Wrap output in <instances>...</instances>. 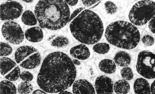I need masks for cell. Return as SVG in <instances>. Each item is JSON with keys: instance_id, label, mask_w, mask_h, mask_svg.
I'll use <instances>...</instances> for the list:
<instances>
[{"instance_id": "1", "label": "cell", "mask_w": 155, "mask_h": 94, "mask_svg": "<svg viewBox=\"0 0 155 94\" xmlns=\"http://www.w3.org/2000/svg\"><path fill=\"white\" fill-rule=\"evenodd\" d=\"M76 76L77 70L71 58L63 52H54L44 59L37 83L44 92L58 93L70 88Z\"/></svg>"}, {"instance_id": "2", "label": "cell", "mask_w": 155, "mask_h": 94, "mask_svg": "<svg viewBox=\"0 0 155 94\" xmlns=\"http://www.w3.org/2000/svg\"><path fill=\"white\" fill-rule=\"evenodd\" d=\"M35 14L41 28L58 30L69 22L70 11L64 0H40Z\"/></svg>"}, {"instance_id": "3", "label": "cell", "mask_w": 155, "mask_h": 94, "mask_svg": "<svg viewBox=\"0 0 155 94\" xmlns=\"http://www.w3.org/2000/svg\"><path fill=\"white\" fill-rule=\"evenodd\" d=\"M70 28L77 41L88 45L99 42L104 31L103 22L99 15L85 9L72 21Z\"/></svg>"}, {"instance_id": "4", "label": "cell", "mask_w": 155, "mask_h": 94, "mask_svg": "<svg viewBox=\"0 0 155 94\" xmlns=\"http://www.w3.org/2000/svg\"><path fill=\"white\" fill-rule=\"evenodd\" d=\"M105 36L109 44L123 49H132L139 43L140 34L135 25L129 22L119 21L109 24Z\"/></svg>"}, {"instance_id": "5", "label": "cell", "mask_w": 155, "mask_h": 94, "mask_svg": "<svg viewBox=\"0 0 155 94\" xmlns=\"http://www.w3.org/2000/svg\"><path fill=\"white\" fill-rule=\"evenodd\" d=\"M155 16V2L151 0H143L135 4L131 8L128 17L135 25H143Z\"/></svg>"}, {"instance_id": "6", "label": "cell", "mask_w": 155, "mask_h": 94, "mask_svg": "<svg viewBox=\"0 0 155 94\" xmlns=\"http://www.w3.org/2000/svg\"><path fill=\"white\" fill-rule=\"evenodd\" d=\"M137 71L147 79L155 78V54L148 50L138 54L137 60Z\"/></svg>"}, {"instance_id": "7", "label": "cell", "mask_w": 155, "mask_h": 94, "mask_svg": "<svg viewBox=\"0 0 155 94\" xmlns=\"http://www.w3.org/2000/svg\"><path fill=\"white\" fill-rule=\"evenodd\" d=\"M2 33L4 38L13 45H18L24 41V33L21 27L16 22H5L2 26Z\"/></svg>"}, {"instance_id": "8", "label": "cell", "mask_w": 155, "mask_h": 94, "mask_svg": "<svg viewBox=\"0 0 155 94\" xmlns=\"http://www.w3.org/2000/svg\"><path fill=\"white\" fill-rule=\"evenodd\" d=\"M23 8L21 4L11 1L2 3L1 6V19L2 21H12L20 17Z\"/></svg>"}, {"instance_id": "9", "label": "cell", "mask_w": 155, "mask_h": 94, "mask_svg": "<svg viewBox=\"0 0 155 94\" xmlns=\"http://www.w3.org/2000/svg\"><path fill=\"white\" fill-rule=\"evenodd\" d=\"M1 73L7 79L15 81L20 77L21 71L14 61L9 58L2 57L1 59Z\"/></svg>"}, {"instance_id": "10", "label": "cell", "mask_w": 155, "mask_h": 94, "mask_svg": "<svg viewBox=\"0 0 155 94\" xmlns=\"http://www.w3.org/2000/svg\"><path fill=\"white\" fill-rule=\"evenodd\" d=\"M113 86L111 79L106 76H100L95 81V87L97 94H113Z\"/></svg>"}, {"instance_id": "11", "label": "cell", "mask_w": 155, "mask_h": 94, "mask_svg": "<svg viewBox=\"0 0 155 94\" xmlns=\"http://www.w3.org/2000/svg\"><path fill=\"white\" fill-rule=\"evenodd\" d=\"M74 94H95L94 88L92 84L85 79L77 80L73 86Z\"/></svg>"}, {"instance_id": "12", "label": "cell", "mask_w": 155, "mask_h": 94, "mask_svg": "<svg viewBox=\"0 0 155 94\" xmlns=\"http://www.w3.org/2000/svg\"><path fill=\"white\" fill-rule=\"evenodd\" d=\"M71 56L79 60H85L90 56V51L85 44H81L73 47L70 50Z\"/></svg>"}, {"instance_id": "13", "label": "cell", "mask_w": 155, "mask_h": 94, "mask_svg": "<svg viewBox=\"0 0 155 94\" xmlns=\"http://www.w3.org/2000/svg\"><path fill=\"white\" fill-rule=\"evenodd\" d=\"M41 57L39 52H36L31 54L21 63V67L28 70L35 68L41 63Z\"/></svg>"}, {"instance_id": "14", "label": "cell", "mask_w": 155, "mask_h": 94, "mask_svg": "<svg viewBox=\"0 0 155 94\" xmlns=\"http://www.w3.org/2000/svg\"><path fill=\"white\" fill-rule=\"evenodd\" d=\"M38 50L32 46H23L18 48L15 53V59L16 63H21L26 58Z\"/></svg>"}, {"instance_id": "15", "label": "cell", "mask_w": 155, "mask_h": 94, "mask_svg": "<svg viewBox=\"0 0 155 94\" xmlns=\"http://www.w3.org/2000/svg\"><path fill=\"white\" fill-rule=\"evenodd\" d=\"M25 37L30 42H40L44 38V33L40 28L35 27L28 29L25 32Z\"/></svg>"}, {"instance_id": "16", "label": "cell", "mask_w": 155, "mask_h": 94, "mask_svg": "<svg viewBox=\"0 0 155 94\" xmlns=\"http://www.w3.org/2000/svg\"><path fill=\"white\" fill-rule=\"evenodd\" d=\"M134 90L136 94H151L149 82L143 78L137 79L134 84Z\"/></svg>"}, {"instance_id": "17", "label": "cell", "mask_w": 155, "mask_h": 94, "mask_svg": "<svg viewBox=\"0 0 155 94\" xmlns=\"http://www.w3.org/2000/svg\"><path fill=\"white\" fill-rule=\"evenodd\" d=\"M115 63L121 67H126L129 65L131 61L130 56L127 52L120 51L114 58Z\"/></svg>"}, {"instance_id": "18", "label": "cell", "mask_w": 155, "mask_h": 94, "mask_svg": "<svg viewBox=\"0 0 155 94\" xmlns=\"http://www.w3.org/2000/svg\"><path fill=\"white\" fill-rule=\"evenodd\" d=\"M100 70L107 74H113L116 71L115 63L110 59H106L101 61L99 64Z\"/></svg>"}, {"instance_id": "19", "label": "cell", "mask_w": 155, "mask_h": 94, "mask_svg": "<svg viewBox=\"0 0 155 94\" xmlns=\"http://www.w3.org/2000/svg\"><path fill=\"white\" fill-rule=\"evenodd\" d=\"M130 85L125 80H120L114 84L113 89L117 94H127L130 90Z\"/></svg>"}, {"instance_id": "20", "label": "cell", "mask_w": 155, "mask_h": 94, "mask_svg": "<svg viewBox=\"0 0 155 94\" xmlns=\"http://www.w3.org/2000/svg\"><path fill=\"white\" fill-rule=\"evenodd\" d=\"M17 89L12 82L4 80L1 82V94H16Z\"/></svg>"}, {"instance_id": "21", "label": "cell", "mask_w": 155, "mask_h": 94, "mask_svg": "<svg viewBox=\"0 0 155 94\" xmlns=\"http://www.w3.org/2000/svg\"><path fill=\"white\" fill-rule=\"evenodd\" d=\"M21 20L24 24L28 26H34L37 24V19L35 15L31 11H25L22 15Z\"/></svg>"}, {"instance_id": "22", "label": "cell", "mask_w": 155, "mask_h": 94, "mask_svg": "<svg viewBox=\"0 0 155 94\" xmlns=\"http://www.w3.org/2000/svg\"><path fill=\"white\" fill-rule=\"evenodd\" d=\"M69 43V40L67 37L59 36L56 37L51 42L52 46L57 48H63L67 46Z\"/></svg>"}, {"instance_id": "23", "label": "cell", "mask_w": 155, "mask_h": 94, "mask_svg": "<svg viewBox=\"0 0 155 94\" xmlns=\"http://www.w3.org/2000/svg\"><path fill=\"white\" fill-rule=\"evenodd\" d=\"M32 85L30 83L25 81L19 84L18 87V90L19 94H28L32 92Z\"/></svg>"}, {"instance_id": "24", "label": "cell", "mask_w": 155, "mask_h": 94, "mask_svg": "<svg viewBox=\"0 0 155 94\" xmlns=\"http://www.w3.org/2000/svg\"><path fill=\"white\" fill-rule=\"evenodd\" d=\"M93 49L97 53L104 54L109 52L110 47L109 44L105 43H101L95 44Z\"/></svg>"}, {"instance_id": "25", "label": "cell", "mask_w": 155, "mask_h": 94, "mask_svg": "<svg viewBox=\"0 0 155 94\" xmlns=\"http://www.w3.org/2000/svg\"><path fill=\"white\" fill-rule=\"evenodd\" d=\"M104 6L106 11L108 14L114 15L117 11V6L112 1H107L105 3Z\"/></svg>"}, {"instance_id": "26", "label": "cell", "mask_w": 155, "mask_h": 94, "mask_svg": "<svg viewBox=\"0 0 155 94\" xmlns=\"http://www.w3.org/2000/svg\"><path fill=\"white\" fill-rule=\"evenodd\" d=\"M12 49L9 45L5 43H1V56L5 57L12 53Z\"/></svg>"}, {"instance_id": "27", "label": "cell", "mask_w": 155, "mask_h": 94, "mask_svg": "<svg viewBox=\"0 0 155 94\" xmlns=\"http://www.w3.org/2000/svg\"><path fill=\"white\" fill-rule=\"evenodd\" d=\"M121 74L124 80L129 81L133 78V73L130 68L127 67H124L121 70Z\"/></svg>"}, {"instance_id": "28", "label": "cell", "mask_w": 155, "mask_h": 94, "mask_svg": "<svg viewBox=\"0 0 155 94\" xmlns=\"http://www.w3.org/2000/svg\"><path fill=\"white\" fill-rule=\"evenodd\" d=\"M102 0H82L83 4L86 7L92 9L99 5Z\"/></svg>"}, {"instance_id": "29", "label": "cell", "mask_w": 155, "mask_h": 94, "mask_svg": "<svg viewBox=\"0 0 155 94\" xmlns=\"http://www.w3.org/2000/svg\"><path fill=\"white\" fill-rule=\"evenodd\" d=\"M142 41L145 46H151L154 43V39L153 37L149 35H145L142 38Z\"/></svg>"}, {"instance_id": "30", "label": "cell", "mask_w": 155, "mask_h": 94, "mask_svg": "<svg viewBox=\"0 0 155 94\" xmlns=\"http://www.w3.org/2000/svg\"><path fill=\"white\" fill-rule=\"evenodd\" d=\"M20 77L23 81L29 82L32 81L34 76L28 71H24L21 74Z\"/></svg>"}, {"instance_id": "31", "label": "cell", "mask_w": 155, "mask_h": 94, "mask_svg": "<svg viewBox=\"0 0 155 94\" xmlns=\"http://www.w3.org/2000/svg\"><path fill=\"white\" fill-rule=\"evenodd\" d=\"M85 9L84 8H79L74 11V12H73L71 15L69 19L68 23L70 22L73 20V19L75 18L76 16H77L82 11Z\"/></svg>"}, {"instance_id": "32", "label": "cell", "mask_w": 155, "mask_h": 94, "mask_svg": "<svg viewBox=\"0 0 155 94\" xmlns=\"http://www.w3.org/2000/svg\"><path fill=\"white\" fill-rule=\"evenodd\" d=\"M149 28L150 31L155 34V16L149 22Z\"/></svg>"}, {"instance_id": "33", "label": "cell", "mask_w": 155, "mask_h": 94, "mask_svg": "<svg viewBox=\"0 0 155 94\" xmlns=\"http://www.w3.org/2000/svg\"><path fill=\"white\" fill-rule=\"evenodd\" d=\"M65 1L68 5L73 6L77 5L78 0H65Z\"/></svg>"}, {"instance_id": "34", "label": "cell", "mask_w": 155, "mask_h": 94, "mask_svg": "<svg viewBox=\"0 0 155 94\" xmlns=\"http://www.w3.org/2000/svg\"><path fill=\"white\" fill-rule=\"evenodd\" d=\"M150 90L152 94H155V80L151 86Z\"/></svg>"}, {"instance_id": "35", "label": "cell", "mask_w": 155, "mask_h": 94, "mask_svg": "<svg viewBox=\"0 0 155 94\" xmlns=\"http://www.w3.org/2000/svg\"><path fill=\"white\" fill-rule=\"evenodd\" d=\"M46 92H44V91H42L41 90L37 89L36 90L34 91L33 92V94H46Z\"/></svg>"}, {"instance_id": "36", "label": "cell", "mask_w": 155, "mask_h": 94, "mask_svg": "<svg viewBox=\"0 0 155 94\" xmlns=\"http://www.w3.org/2000/svg\"><path fill=\"white\" fill-rule=\"evenodd\" d=\"M73 63H74V65L77 66H79L80 64H81V63L78 60H77V59H73L72 60Z\"/></svg>"}, {"instance_id": "37", "label": "cell", "mask_w": 155, "mask_h": 94, "mask_svg": "<svg viewBox=\"0 0 155 94\" xmlns=\"http://www.w3.org/2000/svg\"><path fill=\"white\" fill-rule=\"evenodd\" d=\"M59 94H71V93L70 92H67V91L64 90L59 92Z\"/></svg>"}, {"instance_id": "38", "label": "cell", "mask_w": 155, "mask_h": 94, "mask_svg": "<svg viewBox=\"0 0 155 94\" xmlns=\"http://www.w3.org/2000/svg\"><path fill=\"white\" fill-rule=\"evenodd\" d=\"M22 1L27 3H31L34 0H22Z\"/></svg>"}, {"instance_id": "39", "label": "cell", "mask_w": 155, "mask_h": 94, "mask_svg": "<svg viewBox=\"0 0 155 94\" xmlns=\"http://www.w3.org/2000/svg\"><path fill=\"white\" fill-rule=\"evenodd\" d=\"M7 1H12V0H7Z\"/></svg>"}, {"instance_id": "40", "label": "cell", "mask_w": 155, "mask_h": 94, "mask_svg": "<svg viewBox=\"0 0 155 94\" xmlns=\"http://www.w3.org/2000/svg\"><path fill=\"white\" fill-rule=\"evenodd\" d=\"M135 1H136V0H135Z\"/></svg>"}]
</instances>
